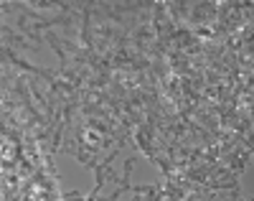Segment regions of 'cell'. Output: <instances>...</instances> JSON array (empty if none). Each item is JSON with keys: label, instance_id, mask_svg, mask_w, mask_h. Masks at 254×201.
<instances>
[{"label": "cell", "instance_id": "obj_1", "mask_svg": "<svg viewBox=\"0 0 254 201\" xmlns=\"http://www.w3.org/2000/svg\"><path fill=\"white\" fill-rule=\"evenodd\" d=\"M0 36H3V46H10L13 51H15V49H26V51H28V49H38V46H33V43H31L23 33H15V31H13L10 26H5V23H3V28H0Z\"/></svg>", "mask_w": 254, "mask_h": 201}, {"label": "cell", "instance_id": "obj_3", "mask_svg": "<svg viewBox=\"0 0 254 201\" xmlns=\"http://www.w3.org/2000/svg\"><path fill=\"white\" fill-rule=\"evenodd\" d=\"M130 194L135 199H153V201H158V184H153V186H132Z\"/></svg>", "mask_w": 254, "mask_h": 201}, {"label": "cell", "instance_id": "obj_2", "mask_svg": "<svg viewBox=\"0 0 254 201\" xmlns=\"http://www.w3.org/2000/svg\"><path fill=\"white\" fill-rule=\"evenodd\" d=\"M132 166H135V155H132V158H127V161H125V173L120 176V181H117V184H120V189H117V191H115L110 199H122L125 194H130V189H132V184H130V173H132Z\"/></svg>", "mask_w": 254, "mask_h": 201}]
</instances>
